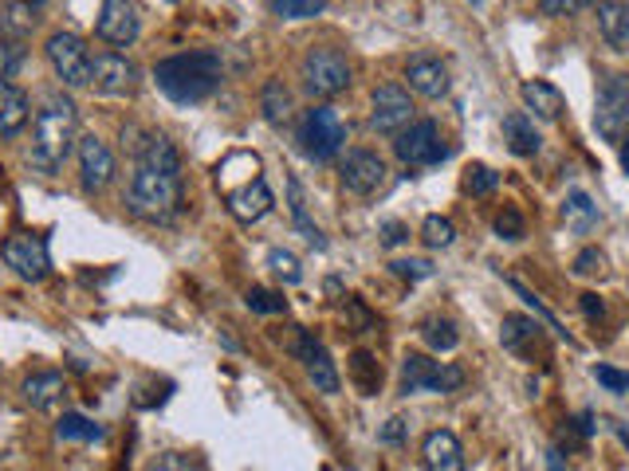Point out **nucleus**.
Returning <instances> with one entry per match:
<instances>
[{"label":"nucleus","instance_id":"72a5a7b5","mask_svg":"<svg viewBox=\"0 0 629 471\" xmlns=\"http://www.w3.org/2000/svg\"><path fill=\"white\" fill-rule=\"evenodd\" d=\"M422 339H425V346L437 349V354H449V349H456L461 334H456V327L449 322V318H425V322H422Z\"/></svg>","mask_w":629,"mask_h":471},{"label":"nucleus","instance_id":"7c9ffc66","mask_svg":"<svg viewBox=\"0 0 629 471\" xmlns=\"http://www.w3.org/2000/svg\"><path fill=\"white\" fill-rule=\"evenodd\" d=\"M260 106H264V118H268L272 126H284L291 118V94L288 87L279 79H268L264 82V91H260Z\"/></svg>","mask_w":629,"mask_h":471},{"label":"nucleus","instance_id":"393cba45","mask_svg":"<svg viewBox=\"0 0 629 471\" xmlns=\"http://www.w3.org/2000/svg\"><path fill=\"white\" fill-rule=\"evenodd\" d=\"M63 373H55V369H43V373H32L28 381L21 385L24 400H28L32 409H52L55 400L63 397Z\"/></svg>","mask_w":629,"mask_h":471},{"label":"nucleus","instance_id":"de8ad7c7","mask_svg":"<svg viewBox=\"0 0 629 471\" xmlns=\"http://www.w3.org/2000/svg\"><path fill=\"white\" fill-rule=\"evenodd\" d=\"M582 9H587L582 0H543V4H539L543 16H570V12H582Z\"/></svg>","mask_w":629,"mask_h":471},{"label":"nucleus","instance_id":"4be33fe9","mask_svg":"<svg viewBox=\"0 0 629 471\" xmlns=\"http://www.w3.org/2000/svg\"><path fill=\"white\" fill-rule=\"evenodd\" d=\"M28 94L12 82H0V142H9L28 126Z\"/></svg>","mask_w":629,"mask_h":471},{"label":"nucleus","instance_id":"c85d7f7f","mask_svg":"<svg viewBox=\"0 0 629 471\" xmlns=\"http://www.w3.org/2000/svg\"><path fill=\"white\" fill-rule=\"evenodd\" d=\"M507 283H512V291H516V295L524 298L527 307H531L539 318H543V322H548V330H551V334H555V339H563V342H567V346H578V339H575V334H570V330L563 327V322H558V318H555V310H548V303H543V298H539L536 291L527 288L524 279H516V276H512V279H507Z\"/></svg>","mask_w":629,"mask_h":471},{"label":"nucleus","instance_id":"20e7f679","mask_svg":"<svg viewBox=\"0 0 629 471\" xmlns=\"http://www.w3.org/2000/svg\"><path fill=\"white\" fill-rule=\"evenodd\" d=\"M295 142H300V150L311 162H330L342 150V142H347V126H342L339 111L335 106H311L300 118Z\"/></svg>","mask_w":629,"mask_h":471},{"label":"nucleus","instance_id":"f257e3e1","mask_svg":"<svg viewBox=\"0 0 629 471\" xmlns=\"http://www.w3.org/2000/svg\"><path fill=\"white\" fill-rule=\"evenodd\" d=\"M75 145H79V111L67 94H48L32 126V165L43 177H55Z\"/></svg>","mask_w":629,"mask_h":471},{"label":"nucleus","instance_id":"7ed1b4c3","mask_svg":"<svg viewBox=\"0 0 629 471\" xmlns=\"http://www.w3.org/2000/svg\"><path fill=\"white\" fill-rule=\"evenodd\" d=\"M123 201H126V213L146 220V225H169V220H177V213H181L186 193H181V177L154 174V169H146V165H135Z\"/></svg>","mask_w":629,"mask_h":471},{"label":"nucleus","instance_id":"473e14b6","mask_svg":"<svg viewBox=\"0 0 629 471\" xmlns=\"http://www.w3.org/2000/svg\"><path fill=\"white\" fill-rule=\"evenodd\" d=\"M288 205H291V220H295V228H300L303 236H307L315 247H327V240H323V232L315 225H311L307 216V205H303V184L295 181V177H288Z\"/></svg>","mask_w":629,"mask_h":471},{"label":"nucleus","instance_id":"423d86ee","mask_svg":"<svg viewBox=\"0 0 629 471\" xmlns=\"http://www.w3.org/2000/svg\"><path fill=\"white\" fill-rule=\"evenodd\" d=\"M594 130L606 142H626L629 138V75L609 72L594 99Z\"/></svg>","mask_w":629,"mask_h":471},{"label":"nucleus","instance_id":"1a4fd4ad","mask_svg":"<svg viewBox=\"0 0 629 471\" xmlns=\"http://www.w3.org/2000/svg\"><path fill=\"white\" fill-rule=\"evenodd\" d=\"M43 52H48V63H52L55 79L63 87H87L91 82V52L75 31H55Z\"/></svg>","mask_w":629,"mask_h":471},{"label":"nucleus","instance_id":"c03bdc74","mask_svg":"<svg viewBox=\"0 0 629 471\" xmlns=\"http://www.w3.org/2000/svg\"><path fill=\"white\" fill-rule=\"evenodd\" d=\"M393 276L410 279V283H417V279H429L433 276V264L429 259H393Z\"/></svg>","mask_w":629,"mask_h":471},{"label":"nucleus","instance_id":"b1692460","mask_svg":"<svg viewBox=\"0 0 629 471\" xmlns=\"http://www.w3.org/2000/svg\"><path fill=\"white\" fill-rule=\"evenodd\" d=\"M599 31L614 52H629V4H618V0L599 4Z\"/></svg>","mask_w":629,"mask_h":471},{"label":"nucleus","instance_id":"4c0bfd02","mask_svg":"<svg viewBox=\"0 0 629 471\" xmlns=\"http://www.w3.org/2000/svg\"><path fill=\"white\" fill-rule=\"evenodd\" d=\"M244 303L252 315H284V310H288L284 295H276V291H268V288H252L244 295Z\"/></svg>","mask_w":629,"mask_h":471},{"label":"nucleus","instance_id":"a18cd8bd","mask_svg":"<svg viewBox=\"0 0 629 471\" xmlns=\"http://www.w3.org/2000/svg\"><path fill=\"white\" fill-rule=\"evenodd\" d=\"M594 378H599V385H606L609 393L629 390V373H621V369H614V366H594Z\"/></svg>","mask_w":629,"mask_h":471},{"label":"nucleus","instance_id":"f8f14e48","mask_svg":"<svg viewBox=\"0 0 629 471\" xmlns=\"http://www.w3.org/2000/svg\"><path fill=\"white\" fill-rule=\"evenodd\" d=\"M142 31V16H138L135 4L126 0H103L99 4V16H95V36L111 48H130Z\"/></svg>","mask_w":629,"mask_h":471},{"label":"nucleus","instance_id":"cd10ccee","mask_svg":"<svg viewBox=\"0 0 629 471\" xmlns=\"http://www.w3.org/2000/svg\"><path fill=\"white\" fill-rule=\"evenodd\" d=\"M43 4H0V31H4V40H16L24 43L32 28H36V12Z\"/></svg>","mask_w":629,"mask_h":471},{"label":"nucleus","instance_id":"e433bc0d","mask_svg":"<svg viewBox=\"0 0 629 471\" xmlns=\"http://www.w3.org/2000/svg\"><path fill=\"white\" fill-rule=\"evenodd\" d=\"M453 236H456V228H453V220H449V216H425L422 240L429 247H449V244H453Z\"/></svg>","mask_w":629,"mask_h":471},{"label":"nucleus","instance_id":"2f4dec72","mask_svg":"<svg viewBox=\"0 0 629 471\" xmlns=\"http://www.w3.org/2000/svg\"><path fill=\"white\" fill-rule=\"evenodd\" d=\"M55 436H60V441L91 444V441H103V429H99L95 420L83 417V412H63V417L55 420Z\"/></svg>","mask_w":629,"mask_h":471},{"label":"nucleus","instance_id":"49530a36","mask_svg":"<svg viewBox=\"0 0 629 471\" xmlns=\"http://www.w3.org/2000/svg\"><path fill=\"white\" fill-rule=\"evenodd\" d=\"M405 436H410V424H405V417H390L382 429H378V441H382V444H402Z\"/></svg>","mask_w":629,"mask_h":471},{"label":"nucleus","instance_id":"aec40b11","mask_svg":"<svg viewBox=\"0 0 629 471\" xmlns=\"http://www.w3.org/2000/svg\"><path fill=\"white\" fill-rule=\"evenodd\" d=\"M405 79L425 99H444V91H449V67L433 55H413L410 67H405Z\"/></svg>","mask_w":629,"mask_h":471},{"label":"nucleus","instance_id":"37998d69","mask_svg":"<svg viewBox=\"0 0 629 471\" xmlns=\"http://www.w3.org/2000/svg\"><path fill=\"white\" fill-rule=\"evenodd\" d=\"M495 184H500V177L492 174V169H488V165H473V169H468V181H465V189L473 196H488L495 189Z\"/></svg>","mask_w":629,"mask_h":471},{"label":"nucleus","instance_id":"f704fd0d","mask_svg":"<svg viewBox=\"0 0 629 471\" xmlns=\"http://www.w3.org/2000/svg\"><path fill=\"white\" fill-rule=\"evenodd\" d=\"M272 12L279 21H311L323 12V4L319 0H272Z\"/></svg>","mask_w":629,"mask_h":471},{"label":"nucleus","instance_id":"2eb2a0df","mask_svg":"<svg viewBox=\"0 0 629 471\" xmlns=\"http://www.w3.org/2000/svg\"><path fill=\"white\" fill-rule=\"evenodd\" d=\"M79 181H83V193H103L106 184L114 181V154L106 150V142H99L95 133H83L79 145Z\"/></svg>","mask_w":629,"mask_h":471},{"label":"nucleus","instance_id":"bb28decb","mask_svg":"<svg viewBox=\"0 0 629 471\" xmlns=\"http://www.w3.org/2000/svg\"><path fill=\"white\" fill-rule=\"evenodd\" d=\"M504 138H507V150L516 157H536L543 138H539L536 123L527 118V114H507L504 118Z\"/></svg>","mask_w":629,"mask_h":471},{"label":"nucleus","instance_id":"6e6552de","mask_svg":"<svg viewBox=\"0 0 629 471\" xmlns=\"http://www.w3.org/2000/svg\"><path fill=\"white\" fill-rule=\"evenodd\" d=\"M0 259L24 279V283H40L52 271V252H48V240L32 232H12L4 244H0Z\"/></svg>","mask_w":629,"mask_h":471},{"label":"nucleus","instance_id":"6ab92c4d","mask_svg":"<svg viewBox=\"0 0 629 471\" xmlns=\"http://www.w3.org/2000/svg\"><path fill=\"white\" fill-rule=\"evenodd\" d=\"M422 460L425 471H468L465 463V448L449 429H433L422 444Z\"/></svg>","mask_w":629,"mask_h":471},{"label":"nucleus","instance_id":"a211bd4d","mask_svg":"<svg viewBox=\"0 0 629 471\" xmlns=\"http://www.w3.org/2000/svg\"><path fill=\"white\" fill-rule=\"evenodd\" d=\"M91 87L103 94H130L138 87V67L123 52H103L91 60Z\"/></svg>","mask_w":629,"mask_h":471},{"label":"nucleus","instance_id":"f3484780","mask_svg":"<svg viewBox=\"0 0 629 471\" xmlns=\"http://www.w3.org/2000/svg\"><path fill=\"white\" fill-rule=\"evenodd\" d=\"M413 118V103H410V91L398 87V82H382L374 91V114H370V126L378 133H402Z\"/></svg>","mask_w":629,"mask_h":471},{"label":"nucleus","instance_id":"a878e982","mask_svg":"<svg viewBox=\"0 0 629 471\" xmlns=\"http://www.w3.org/2000/svg\"><path fill=\"white\" fill-rule=\"evenodd\" d=\"M563 220H567V228L575 236H587V232H594V228H599L602 213H599V205H594V201L582 193V189H570L567 201H563Z\"/></svg>","mask_w":629,"mask_h":471},{"label":"nucleus","instance_id":"dca6fc26","mask_svg":"<svg viewBox=\"0 0 629 471\" xmlns=\"http://www.w3.org/2000/svg\"><path fill=\"white\" fill-rule=\"evenodd\" d=\"M295 358L303 361V369H307L311 385L319 393H339L342 390V378L339 369H335V361H330L327 346H323L315 334H307V330H300L295 334Z\"/></svg>","mask_w":629,"mask_h":471},{"label":"nucleus","instance_id":"412c9836","mask_svg":"<svg viewBox=\"0 0 629 471\" xmlns=\"http://www.w3.org/2000/svg\"><path fill=\"white\" fill-rule=\"evenodd\" d=\"M138 165L154 169V174H169V177H181V154L177 145L162 133H146V142H138Z\"/></svg>","mask_w":629,"mask_h":471},{"label":"nucleus","instance_id":"9d476101","mask_svg":"<svg viewBox=\"0 0 629 471\" xmlns=\"http://www.w3.org/2000/svg\"><path fill=\"white\" fill-rule=\"evenodd\" d=\"M221 193H225V208L237 216L240 225H256L276 205V196H272L268 181L260 177V169H252L240 184H221Z\"/></svg>","mask_w":629,"mask_h":471},{"label":"nucleus","instance_id":"5701e85b","mask_svg":"<svg viewBox=\"0 0 629 471\" xmlns=\"http://www.w3.org/2000/svg\"><path fill=\"white\" fill-rule=\"evenodd\" d=\"M519 94H524L527 111H536L543 123H555V118H563V111H567V99H563V91H558V87H551V82H543V79H527Z\"/></svg>","mask_w":629,"mask_h":471},{"label":"nucleus","instance_id":"a19ab883","mask_svg":"<svg viewBox=\"0 0 629 471\" xmlns=\"http://www.w3.org/2000/svg\"><path fill=\"white\" fill-rule=\"evenodd\" d=\"M524 232H527V225H524V216H519V208L507 205L504 213L495 216V236H500V240H512V244H516V240H524Z\"/></svg>","mask_w":629,"mask_h":471},{"label":"nucleus","instance_id":"603ef678","mask_svg":"<svg viewBox=\"0 0 629 471\" xmlns=\"http://www.w3.org/2000/svg\"><path fill=\"white\" fill-rule=\"evenodd\" d=\"M614 436H618V441L629 448V424H614Z\"/></svg>","mask_w":629,"mask_h":471},{"label":"nucleus","instance_id":"79ce46f5","mask_svg":"<svg viewBox=\"0 0 629 471\" xmlns=\"http://www.w3.org/2000/svg\"><path fill=\"white\" fill-rule=\"evenodd\" d=\"M146 471H205V468H201L193 456H181V451H162V456L150 460V468Z\"/></svg>","mask_w":629,"mask_h":471},{"label":"nucleus","instance_id":"c9c22d12","mask_svg":"<svg viewBox=\"0 0 629 471\" xmlns=\"http://www.w3.org/2000/svg\"><path fill=\"white\" fill-rule=\"evenodd\" d=\"M24 60H28V52H24V43L4 40V36H0V82L16 79V72H21V67H24Z\"/></svg>","mask_w":629,"mask_h":471},{"label":"nucleus","instance_id":"f03ea898","mask_svg":"<svg viewBox=\"0 0 629 471\" xmlns=\"http://www.w3.org/2000/svg\"><path fill=\"white\" fill-rule=\"evenodd\" d=\"M154 79L162 87L165 99H174L177 106H193L205 103L209 94L217 91L221 79H225V63L217 52H186V55H169L154 67Z\"/></svg>","mask_w":629,"mask_h":471},{"label":"nucleus","instance_id":"9b49d317","mask_svg":"<svg viewBox=\"0 0 629 471\" xmlns=\"http://www.w3.org/2000/svg\"><path fill=\"white\" fill-rule=\"evenodd\" d=\"M393 154L402 165H437L449 157V145L441 142V130L437 123H410V130L398 133V142H393Z\"/></svg>","mask_w":629,"mask_h":471},{"label":"nucleus","instance_id":"0eeeda50","mask_svg":"<svg viewBox=\"0 0 629 471\" xmlns=\"http://www.w3.org/2000/svg\"><path fill=\"white\" fill-rule=\"evenodd\" d=\"M465 385V369L461 366H444V361H429L425 354H410L402 361V397L410 393H456Z\"/></svg>","mask_w":629,"mask_h":471},{"label":"nucleus","instance_id":"ea45409f","mask_svg":"<svg viewBox=\"0 0 629 471\" xmlns=\"http://www.w3.org/2000/svg\"><path fill=\"white\" fill-rule=\"evenodd\" d=\"M570 271H575V276H582V279L606 276V256H602L599 247H582V252L575 256V264H570Z\"/></svg>","mask_w":629,"mask_h":471},{"label":"nucleus","instance_id":"58836bf2","mask_svg":"<svg viewBox=\"0 0 629 471\" xmlns=\"http://www.w3.org/2000/svg\"><path fill=\"white\" fill-rule=\"evenodd\" d=\"M268 267L276 271L284 283H300L303 279V271H300V259L291 256V252H284V247H272L268 252Z\"/></svg>","mask_w":629,"mask_h":471},{"label":"nucleus","instance_id":"ddd939ff","mask_svg":"<svg viewBox=\"0 0 629 471\" xmlns=\"http://www.w3.org/2000/svg\"><path fill=\"white\" fill-rule=\"evenodd\" d=\"M500 342H504L507 354H516V358H524V361H536V358L548 361L551 358L548 334H543V327H539L536 318H527V315H504Z\"/></svg>","mask_w":629,"mask_h":471},{"label":"nucleus","instance_id":"c756f323","mask_svg":"<svg viewBox=\"0 0 629 471\" xmlns=\"http://www.w3.org/2000/svg\"><path fill=\"white\" fill-rule=\"evenodd\" d=\"M347 373H351L354 390L362 393V397H374V393L382 390V366L374 361V354H366V349H358L351 358V366H347Z\"/></svg>","mask_w":629,"mask_h":471},{"label":"nucleus","instance_id":"39448f33","mask_svg":"<svg viewBox=\"0 0 629 471\" xmlns=\"http://www.w3.org/2000/svg\"><path fill=\"white\" fill-rule=\"evenodd\" d=\"M300 79L311 99H335L339 91L351 87V63L335 48H311L300 63Z\"/></svg>","mask_w":629,"mask_h":471},{"label":"nucleus","instance_id":"3c124183","mask_svg":"<svg viewBox=\"0 0 629 471\" xmlns=\"http://www.w3.org/2000/svg\"><path fill=\"white\" fill-rule=\"evenodd\" d=\"M548 471H567V460H563V448H558V444L548 448Z\"/></svg>","mask_w":629,"mask_h":471},{"label":"nucleus","instance_id":"864d4df0","mask_svg":"<svg viewBox=\"0 0 629 471\" xmlns=\"http://www.w3.org/2000/svg\"><path fill=\"white\" fill-rule=\"evenodd\" d=\"M621 169H626V177H629V138L621 142Z\"/></svg>","mask_w":629,"mask_h":471},{"label":"nucleus","instance_id":"4468645a","mask_svg":"<svg viewBox=\"0 0 629 471\" xmlns=\"http://www.w3.org/2000/svg\"><path fill=\"white\" fill-rule=\"evenodd\" d=\"M342 189L354 196H374L386 184V162L370 150H351L339 165Z\"/></svg>","mask_w":629,"mask_h":471},{"label":"nucleus","instance_id":"09e8293b","mask_svg":"<svg viewBox=\"0 0 629 471\" xmlns=\"http://www.w3.org/2000/svg\"><path fill=\"white\" fill-rule=\"evenodd\" d=\"M405 236H410V228L398 225V220H386V225H382V244H386V247H398V244L405 240Z\"/></svg>","mask_w":629,"mask_h":471},{"label":"nucleus","instance_id":"8fccbe9b","mask_svg":"<svg viewBox=\"0 0 629 471\" xmlns=\"http://www.w3.org/2000/svg\"><path fill=\"white\" fill-rule=\"evenodd\" d=\"M582 315H587L590 322H602V318H606V303H602L599 295H590V291H587V295H582Z\"/></svg>","mask_w":629,"mask_h":471}]
</instances>
